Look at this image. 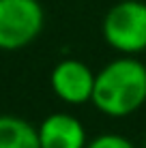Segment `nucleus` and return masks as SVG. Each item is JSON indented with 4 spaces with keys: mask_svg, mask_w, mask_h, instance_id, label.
<instances>
[{
    "mask_svg": "<svg viewBox=\"0 0 146 148\" xmlns=\"http://www.w3.org/2000/svg\"><path fill=\"white\" fill-rule=\"evenodd\" d=\"M144 2H146V0H144Z\"/></svg>",
    "mask_w": 146,
    "mask_h": 148,
    "instance_id": "nucleus-9",
    "label": "nucleus"
},
{
    "mask_svg": "<svg viewBox=\"0 0 146 148\" xmlns=\"http://www.w3.org/2000/svg\"><path fill=\"white\" fill-rule=\"evenodd\" d=\"M90 103L110 118H125L138 112L146 103V64L133 56L110 60L95 73Z\"/></svg>",
    "mask_w": 146,
    "mask_h": 148,
    "instance_id": "nucleus-1",
    "label": "nucleus"
},
{
    "mask_svg": "<svg viewBox=\"0 0 146 148\" xmlns=\"http://www.w3.org/2000/svg\"><path fill=\"white\" fill-rule=\"evenodd\" d=\"M86 148H135V146L125 135H118V133H101L99 137L90 140L88 144H86Z\"/></svg>",
    "mask_w": 146,
    "mask_h": 148,
    "instance_id": "nucleus-7",
    "label": "nucleus"
},
{
    "mask_svg": "<svg viewBox=\"0 0 146 148\" xmlns=\"http://www.w3.org/2000/svg\"><path fill=\"white\" fill-rule=\"evenodd\" d=\"M39 148H86L88 135L82 120L64 112H54L37 127Z\"/></svg>",
    "mask_w": 146,
    "mask_h": 148,
    "instance_id": "nucleus-5",
    "label": "nucleus"
},
{
    "mask_svg": "<svg viewBox=\"0 0 146 148\" xmlns=\"http://www.w3.org/2000/svg\"><path fill=\"white\" fill-rule=\"evenodd\" d=\"M0 148H39L37 127L13 114H0Z\"/></svg>",
    "mask_w": 146,
    "mask_h": 148,
    "instance_id": "nucleus-6",
    "label": "nucleus"
},
{
    "mask_svg": "<svg viewBox=\"0 0 146 148\" xmlns=\"http://www.w3.org/2000/svg\"><path fill=\"white\" fill-rule=\"evenodd\" d=\"M103 41L123 56L146 52V2L120 0L108 9L101 24Z\"/></svg>",
    "mask_w": 146,
    "mask_h": 148,
    "instance_id": "nucleus-2",
    "label": "nucleus"
},
{
    "mask_svg": "<svg viewBox=\"0 0 146 148\" xmlns=\"http://www.w3.org/2000/svg\"><path fill=\"white\" fill-rule=\"evenodd\" d=\"M45 11L39 0H0V49H24L41 34Z\"/></svg>",
    "mask_w": 146,
    "mask_h": 148,
    "instance_id": "nucleus-3",
    "label": "nucleus"
},
{
    "mask_svg": "<svg viewBox=\"0 0 146 148\" xmlns=\"http://www.w3.org/2000/svg\"><path fill=\"white\" fill-rule=\"evenodd\" d=\"M52 92L67 105H84L93 101L95 73L77 58H62L49 73Z\"/></svg>",
    "mask_w": 146,
    "mask_h": 148,
    "instance_id": "nucleus-4",
    "label": "nucleus"
},
{
    "mask_svg": "<svg viewBox=\"0 0 146 148\" xmlns=\"http://www.w3.org/2000/svg\"><path fill=\"white\" fill-rule=\"evenodd\" d=\"M144 148H146V142H144Z\"/></svg>",
    "mask_w": 146,
    "mask_h": 148,
    "instance_id": "nucleus-8",
    "label": "nucleus"
}]
</instances>
